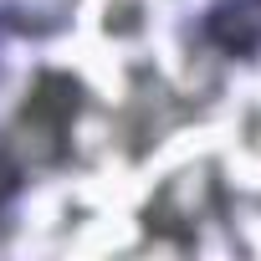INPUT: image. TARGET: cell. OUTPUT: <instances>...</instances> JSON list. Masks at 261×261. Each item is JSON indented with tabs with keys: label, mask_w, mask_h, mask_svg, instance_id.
<instances>
[{
	"label": "cell",
	"mask_w": 261,
	"mask_h": 261,
	"mask_svg": "<svg viewBox=\"0 0 261 261\" xmlns=\"http://www.w3.org/2000/svg\"><path fill=\"white\" fill-rule=\"evenodd\" d=\"M11 190H16V169H11V159H6V154H0V200H6Z\"/></svg>",
	"instance_id": "obj_2"
},
{
	"label": "cell",
	"mask_w": 261,
	"mask_h": 261,
	"mask_svg": "<svg viewBox=\"0 0 261 261\" xmlns=\"http://www.w3.org/2000/svg\"><path fill=\"white\" fill-rule=\"evenodd\" d=\"M77 113V87L67 82V77H41V87L31 92V102H26V128H36V134H46V139H62V128H67V118Z\"/></svg>",
	"instance_id": "obj_1"
}]
</instances>
